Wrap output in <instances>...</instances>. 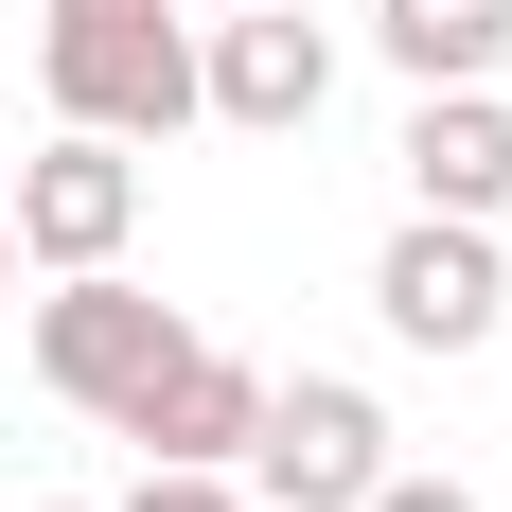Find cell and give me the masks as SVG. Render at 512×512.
I'll use <instances>...</instances> for the list:
<instances>
[{
    "instance_id": "cell-1",
    "label": "cell",
    "mask_w": 512,
    "mask_h": 512,
    "mask_svg": "<svg viewBox=\"0 0 512 512\" xmlns=\"http://www.w3.org/2000/svg\"><path fill=\"white\" fill-rule=\"evenodd\" d=\"M36 71L71 124L106 142H177L195 124V36H177V0H36Z\"/></svg>"
},
{
    "instance_id": "cell-2",
    "label": "cell",
    "mask_w": 512,
    "mask_h": 512,
    "mask_svg": "<svg viewBox=\"0 0 512 512\" xmlns=\"http://www.w3.org/2000/svg\"><path fill=\"white\" fill-rule=\"evenodd\" d=\"M230 477H248V512H354L371 477H389V407H371L354 371H265V407H248V442H230Z\"/></svg>"
},
{
    "instance_id": "cell-3",
    "label": "cell",
    "mask_w": 512,
    "mask_h": 512,
    "mask_svg": "<svg viewBox=\"0 0 512 512\" xmlns=\"http://www.w3.org/2000/svg\"><path fill=\"white\" fill-rule=\"evenodd\" d=\"M177 336H195V318L142 301L124 265H53V301H36V389H53V407H89V424H124V407H142V371L177 354Z\"/></svg>"
},
{
    "instance_id": "cell-4",
    "label": "cell",
    "mask_w": 512,
    "mask_h": 512,
    "mask_svg": "<svg viewBox=\"0 0 512 512\" xmlns=\"http://www.w3.org/2000/svg\"><path fill=\"white\" fill-rule=\"evenodd\" d=\"M0 230H18V265H124V230H142V142L71 124V142L0 159Z\"/></svg>"
},
{
    "instance_id": "cell-5",
    "label": "cell",
    "mask_w": 512,
    "mask_h": 512,
    "mask_svg": "<svg viewBox=\"0 0 512 512\" xmlns=\"http://www.w3.org/2000/svg\"><path fill=\"white\" fill-rule=\"evenodd\" d=\"M318 89H336V36H318V0H230L195 36V106L212 124H248V142H301Z\"/></svg>"
},
{
    "instance_id": "cell-6",
    "label": "cell",
    "mask_w": 512,
    "mask_h": 512,
    "mask_svg": "<svg viewBox=\"0 0 512 512\" xmlns=\"http://www.w3.org/2000/svg\"><path fill=\"white\" fill-rule=\"evenodd\" d=\"M495 301L512 283H495V230H477V212H407V230L371 248V318H389L407 354H477Z\"/></svg>"
},
{
    "instance_id": "cell-7",
    "label": "cell",
    "mask_w": 512,
    "mask_h": 512,
    "mask_svg": "<svg viewBox=\"0 0 512 512\" xmlns=\"http://www.w3.org/2000/svg\"><path fill=\"white\" fill-rule=\"evenodd\" d=\"M389 159H407V212H477V230L512 212V106L495 89H424Z\"/></svg>"
},
{
    "instance_id": "cell-8",
    "label": "cell",
    "mask_w": 512,
    "mask_h": 512,
    "mask_svg": "<svg viewBox=\"0 0 512 512\" xmlns=\"http://www.w3.org/2000/svg\"><path fill=\"white\" fill-rule=\"evenodd\" d=\"M248 407H265V371H248V354H212V336H177V354L142 371L124 442H142V460H230V442H248Z\"/></svg>"
},
{
    "instance_id": "cell-9",
    "label": "cell",
    "mask_w": 512,
    "mask_h": 512,
    "mask_svg": "<svg viewBox=\"0 0 512 512\" xmlns=\"http://www.w3.org/2000/svg\"><path fill=\"white\" fill-rule=\"evenodd\" d=\"M371 36H389V71H407V89H495L512 0H371Z\"/></svg>"
},
{
    "instance_id": "cell-10",
    "label": "cell",
    "mask_w": 512,
    "mask_h": 512,
    "mask_svg": "<svg viewBox=\"0 0 512 512\" xmlns=\"http://www.w3.org/2000/svg\"><path fill=\"white\" fill-rule=\"evenodd\" d=\"M124 512H248V477H230V460H159Z\"/></svg>"
},
{
    "instance_id": "cell-11",
    "label": "cell",
    "mask_w": 512,
    "mask_h": 512,
    "mask_svg": "<svg viewBox=\"0 0 512 512\" xmlns=\"http://www.w3.org/2000/svg\"><path fill=\"white\" fill-rule=\"evenodd\" d=\"M354 512H477V495H460V477H407V460H389V477H371Z\"/></svg>"
},
{
    "instance_id": "cell-12",
    "label": "cell",
    "mask_w": 512,
    "mask_h": 512,
    "mask_svg": "<svg viewBox=\"0 0 512 512\" xmlns=\"http://www.w3.org/2000/svg\"><path fill=\"white\" fill-rule=\"evenodd\" d=\"M0 301H18V230H0Z\"/></svg>"
}]
</instances>
